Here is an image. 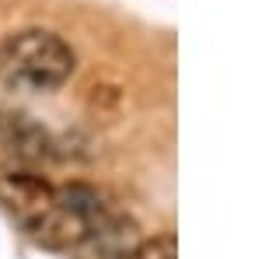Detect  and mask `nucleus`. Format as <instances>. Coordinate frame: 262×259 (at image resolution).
I'll return each mask as SVG.
<instances>
[{"mask_svg":"<svg viewBox=\"0 0 262 259\" xmlns=\"http://www.w3.org/2000/svg\"><path fill=\"white\" fill-rule=\"evenodd\" d=\"M0 203L25 228L56 203V186L35 168H4L0 172Z\"/></svg>","mask_w":262,"mask_h":259,"instance_id":"obj_2","label":"nucleus"},{"mask_svg":"<svg viewBox=\"0 0 262 259\" xmlns=\"http://www.w3.org/2000/svg\"><path fill=\"white\" fill-rule=\"evenodd\" d=\"M122 259H179V242H175V235L140 238V245L133 252H126Z\"/></svg>","mask_w":262,"mask_h":259,"instance_id":"obj_4","label":"nucleus"},{"mask_svg":"<svg viewBox=\"0 0 262 259\" xmlns=\"http://www.w3.org/2000/svg\"><path fill=\"white\" fill-rule=\"evenodd\" d=\"M4 77L28 91H53L70 81L77 70V53L67 39L49 28H21L11 32L0 46Z\"/></svg>","mask_w":262,"mask_h":259,"instance_id":"obj_1","label":"nucleus"},{"mask_svg":"<svg viewBox=\"0 0 262 259\" xmlns=\"http://www.w3.org/2000/svg\"><path fill=\"white\" fill-rule=\"evenodd\" d=\"M53 154L56 144L42 126L21 116H0V161H7V168H32Z\"/></svg>","mask_w":262,"mask_h":259,"instance_id":"obj_3","label":"nucleus"}]
</instances>
